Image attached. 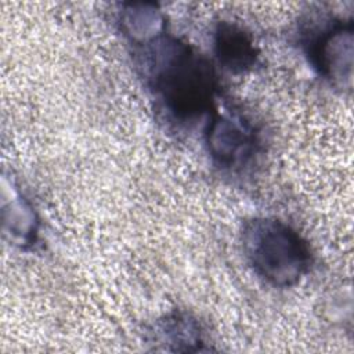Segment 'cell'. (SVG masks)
I'll return each instance as SVG.
<instances>
[{
  "instance_id": "8",
  "label": "cell",
  "mask_w": 354,
  "mask_h": 354,
  "mask_svg": "<svg viewBox=\"0 0 354 354\" xmlns=\"http://www.w3.org/2000/svg\"><path fill=\"white\" fill-rule=\"evenodd\" d=\"M12 199H3V230L19 248L33 246L37 241L39 218L33 206L17 189L11 192Z\"/></svg>"
},
{
  "instance_id": "2",
  "label": "cell",
  "mask_w": 354,
  "mask_h": 354,
  "mask_svg": "<svg viewBox=\"0 0 354 354\" xmlns=\"http://www.w3.org/2000/svg\"><path fill=\"white\" fill-rule=\"evenodd\" d=\"M241 243L254 274L274 288L297 285L313 267L307 239L277 217H253L245 221Z\"/></svg>"
},
{
  "instance_id": "4",
  "label": "cell",
  "mask_w": 354,
  "mask_h": 354,
  "mask_svg": "<svg viewBox=\"0 0 354 354\" xmlns=\"http://www.w3.org/2000/svg\"><path fill=\"white\" fill-rule=\"evenodd\" d=\"M205 144L212 162L224 171H241L260 152V136L242 115L213 111L205 131Z\"/></svg>"
},
{
  "instance_id": "7",
  "label": "cell",
  "mask_w": 354,
  "mask_h": 354,
  "mask_svg": "<svg viewBox=\"0 0 354 354\" xmlns=\"http://www.w3.org/2000/svg\"><path fill=\"white\" fill-rule=\"evenodd\" d=\"M119 25L130 46L142 44L166 29V19L153 3H124L119 12Z\"/></svg>"
},
{
  "instance_id": "1",
  "label": "cell",
  "mask_w": 354,
  "mask_h": 354,
  "mask_svg": "<svg viewBox=\"0 0 354 354\" xmlns=\"http://www.w3.org/2000/svg\"><path fill=\"white\" fill-rule=\"evenodd\" d=\"M133 53L147 87L170 119L191 123L214 111L218 80L213 62L167 28L133 46Z\"/></svg>"
},
{
  "instance_id": "3",
  "label": "cell",
  "mask_w": 354,
  "mask_h": 354,
  "mask_svg": "<svg viewBox=\"0 0 354 354\" xmlns=\"http://www.w3.org/2000/svg\"><path fill=\"white\" fill-rule=\"evenodd\" d=\"M353 19L339 17H310L299 33L300 47L311 68L329 83L350 87L353 77L354 28Z\"/></svg>"
},
{
  "instance_id": "5",
  "label": "cell",
  "mask_w": 354,
  "mask_h": 354,
  "mask_svg": "<svg viewBox=\"0 0 354 354\" xmlns=\"http://www.w3.org/2000/svg\"><path fill=\"white\" fill-rule=\"evenodd\" d=\"M217 61L232 73H246L259 64V48L253 36L239 24L220 21L213 32Z\"/></svg>"
},
{
  "instance_id": "6",
  "label": "cell",
  "mask_w": 354,
  "mask_h": 354,
  "mask_svg": "<svg viewBox=\"0 0 354 354\" xmlns=\"http://www.w3.org/2000/svg\"><path fill=\"white\" fill-rule=\"evenodd\" d=\"M155 342L171 351L206 350L203 330L198 319L187 313L174 311L158 319L152 330Z\"/></svg>"
}]
</instances>
